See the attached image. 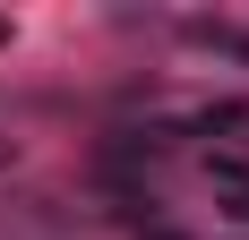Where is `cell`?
<instances>
[{
    "label": "cell",
    "instance_id": "obj_1",
    "mask_svg": "<svg viewBox=\"0 0 249 240\" xmlns=\"http://www.w3.org/2000/svg\"><path fill=\"white\" fill-rule=\"evenodd\" d=\"M206 171H215V189L232 197V215L249 223V163H241V154H215V163H206Z\"/></svg>",
    "mask_w": 249,
    "mask_h": 240
},
{
    "label": "cell",
    "instance_id": "obj_2",
    "mask_svg": "<svg viewBox=\"0 0 249 240\" xmlns=\"http://www.w3.org/2000/svg\"><path fill=\"white\" fill-rule=\"evenodd\" d=\"M9 154H18V146H9V137H0V163H9Z\"/></svg>",
    "mask_w": 249,
    "mask_h": 240
}]
</instances>
